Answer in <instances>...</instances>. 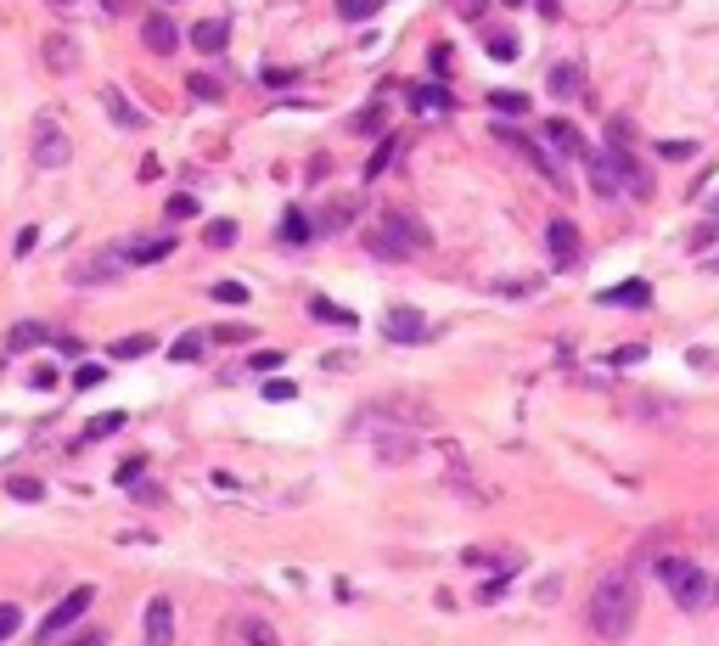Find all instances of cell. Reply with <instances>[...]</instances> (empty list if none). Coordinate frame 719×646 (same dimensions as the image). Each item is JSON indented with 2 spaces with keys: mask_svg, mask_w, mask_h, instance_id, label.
Segmentation results:
<instances>
[{
  "mask_svg": "<svg viewBox=\"0 0 719 646\" xmlns=\"http://www.w3.org/2000/svg\"><path fill=\"white\" fill-rule=\"evenodd\" d=\"M147 349H157V343H152V338H118V343H113V360H141Z\"/></svg>",
  "mask_w": 719,
  "mask_h": 646,
  "instance_id": "4316f807",
  "label": "cell"
},
{
  "mask_svg": "<svg viewBox=\"0 0 719 646\" xmlns=\"http://www.w3.org/2000/svg\"><path fill=\"white\" fill-rule=\"evenodd\" d=\"M28 382H35V388H51V382H56V366H35V371H28Z\"/></svg>",
  "mask_w": 719,
  "mask_h": 646,
  "instance_id": "f6af8a7d",
  "label": "cell"
},
{
  "mask_svg": "<svg viewBox=\"0 0 719 646\" xmlns=\"http://www.w3.org/2000/svg\"><path fill=\"white\" fill-rule=\"evenodd\" d=\"M708 214H714V219H719V198H714V203H708Z\"/></svg>",
  "mask_w": 719,
  "mask_h": 646,
  "instance_id": "f907efd6",
  "label": "cell"
},
{
  "mask_svg": "<svg viewBox=\"0 0 719 646\" xmlns=\"http://www.w3.org/2000/svg\"><path fill=\"white\" fill-rule=\"evenodd\" d=\"M102 7H108V12H124V0H102Z\"/></svg>",
  "mask_w": 719,
  "mask_h": 646,
  "instance_id": "681fc988",
  "label": "cell"
},
{
  "mask_svg": "<svg viewBox=\"0 0 719 646\" xmlns=\"http://www.w3.org/2000/svg\"><path fill=\"white\" fill-rule=\"evenodd\" d=\"M394 152H400V141H394V136H388V141H382V147L371 152V164H366V180H377V175H382L388 164H394Z\"/></svg>",
  "mask_w": 719,
  "mask_h": 646,
  "instance_id": "484cf974",
  "label": "cell"
},
{
  "mask_svg": "<svg viewBox=\"0 0 719 646\" xmlns=\"http://www.w3.org/2000/svg\"><path fill=\"white\" fill-rule=\"evenodd\" d=\"M281 366V349H258L253 354V371H276Z\"/></svg>",
  "mask_w": 719,
  "mask_h": 646,
  "instance_id": "b9f144b4",
  "label": "cell"
},
{
  "mask_svg": "<svg viewBox=\"0 0 719 646\" xmlns=\"http://www.w3.org/2000/svg\"><path fill=\"white\" fill-rule=\"evenodd\" d=\"M90 601H96V591L90 585H79L74 596H62L51 612H46V624H40V641H56V635H68L79 619H85V612H90Z\"/></svg>",
  "mask_w": 719,
  "mask_h": 646,
  "instance_id": "5b68a950",
  "label": "cell"
},
{
  "mask_svg": "<svg viewBox=\"0 0 719 646\" xmlns=\"http://www.w3.org/2000/svg\"><path fill=\"white\" fill-rule=\"evenodd\" d=\"M506 7H522V0H506Z\"/></svg>",
  "mask_w": 719,
  "mask_h": 646,
  "instance_id": "db71d44e",
  "label": "cell"
},
{
  "mask_svg": "<svg viewBox=\"0 0 719 646\" xmlns=\"http://www.w3.org/2000/svg\"><path fill=\"white\" fill-rule=\"evenodd\" d=\"M7 495H12V501H40V495H46V483H40V478H12V483H7Z\"/></svg>",
  "mask_w": 719,
  "mask_h": 646,
  "instance_id": "1f68e13d",
  "label": "cell"
},
{
  "mask_svg": "<svg viewBox=\"0 0 719 646\" xmlns=\"http://www.w3.org/2000/svg\"><path fill=\"white\" fill-rule=\"evenodd\" d=\"M242 641H248V646H281L276 624H270V619H258V612H248V619H242Z\"/></svg>",
  "mask_w": 719,
  "mask_h": 646,
  "instance_id": "2e32d148",
  "label": "cell"
},
{
  "mask_svg": "<svg viewBox=\"0 0 719 646\" xmlns=\"http://www.w3.org/2000/svg\"><path fill=\"white\" fill-rule=\"evenodd\" d=\"M141 46H147L152 56H175V46H180V35H175V23L152 12V17L141 23Z\"/></svg>",
  "mask_w": 719,
  "mask_h": 646,
  "instance_id": "30bf717a",
  "label": "cell"
},
{
  "mask_svg": "<svg viewBox=\"0 0 719 646\" xmlns=\"http://www.w3.org/2000/svg\"><path fill=\"white\" fill-rule=\"evenodd\" d=\"M366 248H371L377 258H388V265H400V258H411V253H405V248H400L394 237H388V231H382V225H377V231L366 237Z\"/></svg>",
  "mask_w": 719,
  "mask_h": 646,
  "instance_id": "44dd1931",
  "label": "cell"
},
{
  "mask_svg": "<svg viewBox=\"0 0 719 646\" xmlns=\"http://www.w3.org/2000/svg\"><path fill=\"white\" fill-rule=\"evenodd\" d=\"M203 242H209V248H231V242H237V225H231V219H214L209 231H203Z\"/></svg>",
  "mask_w": 719,
  "mask_h": 646,
  "instance_id": "d6a6232c",
  "label": "cell"
},
{
  "mask_svg": "<svg viewBox=\"0 0 719 646\" xmlns=\"http://www.w3.org/2000/svg\"><path fill=\"white\" fill-rule=\"evenodd\" d=\"M545 242H551V258H557L563 270H573V265H584V242H579V225L573 219H551L545 225Z\"/></svg>",
  "mask_w": 719,
  "mask_h": 646,
  "instance_id": "8992f818",
  "label": "cell"
},
{
  "mask_svg": "<svg viewBox=\"0 0 719 646\" xmlns=\"http://www.w3.org/2000/svg\"><path fill=\"white\" fill-rule=\"evenodd\" d=\"M292 394H299V388H292V382H281V377H276V382H265V400H270V405H287Z\"/></svg>",
  "mask_w": 719,
  "mask_h": 646,
  "instance_id": "f35d334b",
  "label": "cell"
},
{
  "mask_svg": "<svg viewBox=\"0 0 719 646\" xmlns=\"http://www.w3.org/2000/svg\"><path fill=\"white\" fill-rule=\"evenodd\" d=\"M23 630V607H12V601H0V646H7L12 635Z\"/></svg>",
  "mask_w": 719,
  "mask_h": 646,
  "instance_id": "4dcf8cb0",
  "label": "cell"
},
{
  "mask_svg": "<svg viewBox=\"0 0 719 646\" xmlns=\"http://www.w3.org/2000/svg\"><path fill=\"white\" fill-rule=\"evenodd\" d=\"M51 7H74V0H51Z\"/></svg>",
  "mask_w": 719,
  "mask_h": 646,
  "instance_id": "816d5d0a",
  "label": "cell"
},
{
  "mask_svg": "<svg viewBox=\"0 0 719 646\" xmlns=\"http://www.w3.org/2000/svg\"><path fill=\"white\" fill-rule=\"evenodd\" d=\"M198 214V198H191V191H175L169 198V219H191Z\"/></svg>",
  "mask_w": 719,
  "mask_h": 646,
  "instance_id": "d590c367",
  "label": "cell"
},
{
  "mask_svg": "<svg viewBox=\"0 0 719 646\" xmlns=\"http://www.w3.org/2000/svg\"><path fill=\"white\" fill-rule=\"evenodd\" d=\"M489 107L506 113V118H522V113H529V96H522V90H495V96H489Z\"/></svg>",
  "mask_w": 719,
  "mask_h": 646,
  "instance_id": "7402d4cb",
  "label": "cell"
},
{
  "mask_svg": "<svg viewBox=\"0 0 719 646\" xmlns=\"http://www.w3.org/2000/svg\"><path fill=\"white\" fill-rule=\"evenodd\" d=\"M74 646H108V641H102V635H79Z\"/></svg>",
  "mask_w": 719,
  "mask_h": 646,
  "instance_id": "7dc6e473",
  "label": "cell"
},
{
  "mask_svg": "<svg viewBox=\"0 0 719 646\" xmlns=\"http://www.w3.org/2000/svg\"><path fill=\"white\" fill-rule=\"evenodd\" d=\"M658 579H664V591L674 596V607H685V612H708L719 601V579L708 568H697V562H685V557H664Z\"/></svg>",
  "mask_w": 719,
  "mask_h": 646,
  "instance_id": "7a4b0ae2",
  "label": "cell"
},
{
  "mask_svg": "<svg viewBox=\"0 0 719 646\" xmlns=\"http://www.w3.org/2000/svg\"><path fill=\"white\" fill-rule=\"evenodd\" d=\"M602 169L613 175V186H618V191H630V198H641V203L652 198V175H646V169H641V164H635V157H630L625 147H618V141L602 152Z\"/></svg>",
  "mask_w": 719,
  "mask_h": 646,
  "instance_id": "277c9868",
  "label": "cell"
},
{
  "mask_svg": "<svg viewBox=\"0 0 719 646\" xmlns=\"http://www.w3.org/2000/svg\"><path fill=\"white\" fill-rule=\"evenodd\" d=\"M382 338H388V343H428V315L411 309V304L388 309V315H382Z\"/></svg>",
  "mask_w": 719,
  "mask_h": 646,
  "instance_id": "52a82bcc",
  "label": "cell"
},
{
  "mask_svg": "<svg viewBox=\"0 0 719 646\" xmlns=\"http://www.w3.org/2000/svg\"><path fill=\"white\" fill-rule=\"evenodd\" d=\"M191 96H198V102H219L225 85H219L214 74H191Z\"/></svg>",
  "mask_w": 719,
  "mask_h": 646,
  "instance_id": "f1b7e54d",
  "label": "cell"
},
{
  "mask_svg": "<svg viewBox=\"0 0 719 646\" xmlns=\"http://www.w3.org/2000/svg\"><path fill=\"white\" fill-rule=\"evenodd\" d=\"M118 428H124V410H102V416H90V422H85V444L108 439V433H118Z\"/></svg>",
  "mask_w": 719,
  "mask_h": 646,
  "instance_id": "d6986e66",
  "label": "cell"
},
{
  "mask_svg": "<svg viewBox=\"0 0 719 646\" xmlns=\"http://www.w3.org/2000/svg\"><path fill=\"white\" fill-rule=\"evenodd\" d=\"M310 315H315V320H338V327H354V315L338 309L332 299H310Z\"/></svg>",
  "mask_w": 719,
  "mask_h": 646,
  "instance_id": "d4e9b609",
  "label": "cell"
},
{
  "mask_svg": "<svg viewBox=\"0 0 719 646\" xmlns=\"http://www.w3.org/2000/svg\"><path fill=\"white\" fill-rule=\"evenodd\" d=\"M46 62H51V74H68L79 68V46L68 35H46Z\"/></svg>",
  "mask_w": 719,
  "mask_h": 646,
  "instance_id": "4fadbf2b",
  "label": "cell"
},
{
  "mask_svg": "<svg viewBox=\"0 0 719 646\" xmlns=\"http://www.w3.org/2000/svg\"><path fill=\"white\" fill-rule=\"evenodd\" d=\"M540 12H545V17H557V0H540Z\"/></svg>",
  "mask_w": 719,
  "mask_h": 646,
  "instance_id": "c3c4849f",
  "label": "cell"
},
{
  "mask_svg": "<svg viewBox=\"0 0 719 646\" xmlns=\"http://www.w3.org/2000/svg\"><path fill=\"white\" fill-rule=\"evenodd\" d=\"M545 141L557 147V152H568V157H591V152H584V141H579V129L563 124V118H551V124H545Z\"/></svg>",
  "mask_w": 719,
  "mask_h": 646,
  "instance_id": "5bb4252c",
  "label": "cell"
},
{
  "mask_svg": "<svg viewBox=\"0 0 719 646\" xmlns=\"http://www.w3.org/2000/svg\"><path fill=\"white\" fill-rule=\"evenodd\" d=\"M489 12V0H462V17H483Z\"/></svg>",
  "mask_w": 719,
  "mask_h": 646,
  "instance_id": "bcb514c9",
  "label": "cell"
},
{
  "mask_svg": "<svg viewBox=\"0 0 719 646\" xmlns=\"http://www.w3.org/2000/svg\"><path fill=\"white\" fill-rule=\"evenodd\" d=\"M28 152H35V169H68L74 141H68V129H62L51 113H40V118H35V141H28Z\"/></svg>",
  "mask_w": 719,
  "mask_h": 646,
  "instance_id": "3957f363",
  "label": "cell"
},
{
  "mask_svg": "<svg viewBox=\"0 0 719 646\" xmlns=\"http://www.w3.org/2000/svg\"><path fill=\"white\" fill-rule=\"evenodd\" d=\"M489 56H495V62H517V40L512 35H495V40H489Z\"/></svg>",
  "mask_w": 719,
  "mask_h": 646,
  "instance_id": "8d00e7d4",
  "label": "cell"
},
{
  "mask_svg": "<svg viewBox=\"0 0 719 646\" xmlns=\"http://www.w3.org/2000/svg\"><path fill=\"white\" fill-rule=\"evenodd\" d=\"M147 641L152 646H169L175 641V607H169V596H152L147 601Z\"/></svg>",
  "mask_w": 719,
  "mask_h": 646,
  "instance_id": "9c48e42d",
  "label": "cell"
},
{
  "mask_svg": "<svg viewBox=\"0 0 719 646\" xmlns=\"http://www.w3.org/2000/svg\"><path fill=\"white\" fill-rule=\"evenodd\" d=\"M377 7H382V0H338V17H349V23H366Z\"/></svg>",
  "mask_w": 719,
  "mask_h": 646,
  "instance_id": "f546056e",
  "label": "cell"
},
{
  "mask_svg": "<svg viewBox=\"0 0 719 646\" xmlns=\"http://www.w3.org/2000/svg\"><path fill=\"white\" fill-rule=\"evenodd\" d=\"M641 619V591L630 573H602L596 591H591V630L602 641H625Z\"/></svg>",
  "mask_w": 719,
  "mask_h": 646,
  "instance_id": "6da1fadb",
  "label": "cell"
},
{
  "mask_svg": "<svg viewBox=\"0 0 719 646\" xmlns=\"http://www.w3.org/2000/svg\"><path fill=\"white\" fill-rule=\"evenodd\" d=\"M209 343H214V338H209V332H186V338H180V343H175V360H198V354H203V349H209Z\"/></svg>",
  "mask_w": 719,
  "mask_h": 646,
  "instance_id": "83f0119b",
  "label": "cell"
},
{
  "mask_svg": "<svg viewBox=\"0 0 719 646\" xmlns=\"http://www.w3.org/2000/svg\"><path fill=\"white\" fill-rule=\"evenodd\" d=\"M141 472H147V456H129V461L118 467V483H136Z\"/></svg>",
  "mask_w": 719,
  "mask_h": 646,
  "instance_id": "60d3db41",
  "label": "cell"
},
{
  "mask_svg": "<svg viewBox=\"0 0 719 646\" xmlns=\"http://www.w3.org/2000/svg\"><path fill=\"white\" fill-rule=\"evenodd\" d=\"M382 124H388V113H382V102H377V107H366V113H360V118H354V129H360V136H377V129H382Z\"/></svg>",
  "mask_w": 719,
  "mask_h": 646,
  "instance_id": "e575fe53",
  "label": "cell"
},
{
  "mask_svg": "<svg viewBox=\"0 0 719 646\" xmlns=\"http://www.w3.org/2000/svg\"><path fill=\"white\" fill-rule=\"evenodd\" d=\"M310 231H315V225L304 219V208H287V219H281V242H310Z\"/></svg>",
  "mask_w": 719,
  "mask_h": 646,
  "instance_id": "603a6c76",
  "label": "cell"
},
{
  "mask_svg": "<svg viewBox=\"0 0 719 646\" xmlns=\"http://www.w3.org/2000/svg\"><path fill=\"white\" fill-rule=\"evenodd\" d=\"M96 382H102V366H79L74 371V388H96Z\"/></svg>",
  "mask_w": 719,
  "mask_h": 646,
  "instance_id": "ee69618b",
  "label": "cell"
},
{
  "mask_svg": "<svg viewBox=\"0 0 719 646\" xmlns=\"http://www.w3.org/2000/svg\"><path fill=\"white\" fill-rule=\"evenodd\" d=\"M7 343H12V349H35V343H46V327H35V320H17Z\"/></svg>",
  "mask_w": 719,
  "mask_h": 646,
  "instance_id": "cb8c5ba5",
  "label": "cell"
},
{
  "mask_svg": "<svg viewBox=\"0 0 719 646\" xmlns=\"http://www.w3.org/2000/svg\"><path fill=\"white\" fill-rule=\"evenodd\" d=\"M209 338H214V343H248V327H214Z\"/></svg>",
  "mask_w": 719,
  "mask_h": 646,
  "instance_id": "7bdbcfd3",
  "label": "cell"
},
{
  "mask_svg": "<svg viewBox=\"0 0 719 646\" xmlns=\"http://www.w3.org/2000/svg\"><path fill=\"white\" fill-rule=\"evenodd\" d=\"M545 90L557 96V102H573V96H579V68H573V62H557V68L545 74Z\"/></svg>",
  "mask_w": 719,
  "mask_h": 646,
  "instance_id": "9a60e30c",
  "label": "cell"
},
{
  "mask_svg": "<svg viewBox=\"0 0 719 646\" xmlns=\"http://www.w3.org/2000/svg\"><path fill=\"white\" fill-rule=\"evenodd\" d=\"M377 225H382V231L394 237V242H400L405 253H421V248L433 242V237H428V225H416V219H411V214H400V208H388V214H382Z\"/></svg>",
  "mask_w": 719,
  "mask_h": 646,
  "instance_id": "ba28073f",
  "label": "cell"
},
{
  "mask_svg": "<svg viewBox=\"0 0 719 646\" xmlns=\"http://www.w3.org/2000/svg\"><path fill=\"white\" fill-rule=\"evenodd\" d=\"M708 270H719V258H708Z\"/></svg>",
  "mask_w": 719,
  "mask_h": 646,
  "instance_id": "f5cc1de1",
  "label": "cell"
},
{
  "mask_svg": "<svg viewBox=\"0 0 719 646\" xmlns=\"http://www.w3.org/2000/svg\"><path fill=\"white\" fill-rule=\"evenodd\" d=\"M658 152L669 157V164H685V157H697V147H692V141H664Z\"/></svg>",
  "mask_w": 719,
  "mask_h": 646,
  "instance_id": "74e56055",
  "label": "cell"
},
{
  "mask_svg": "<svg viewBox=\"0 0 719 646\" xmlns=\"http://www.w3.org/2000/svg\"><path fill=\"white\" fill-rule=\"evenodd\" d=\"M102 102H108V113H113V124H118V129H141V113L124 102V90H108Z\"/></svg>",
  "mask_w": 719,
  "mask_h": 646,
  "instance_id": "e0dca14e",
  "label": "cell"
},
{
  "mask_svg": "<svg viewBox=\"0 0 719 646\" xmlns=\"http://www.w3.org/2000/svg\"><path fill=\"white\" fill-rule=\"evenodd\" d=\"M169 253H175V237H157V242H136L129 258H136V265H163Z\"/></svg>",
  "mask_w": 719,
  "mask_h": 646,
  "instance_id": "ffe728a7",
  "label": "cell"
},
{
  "mask_svg": "<svg viewBox=\"0 0 719 646\" xmlns=\"http://www.w3.org/2000/svg\"><path fill=\"white\" fill-rule=\"evenodd\" d=\"M635 360H646V343H625L613 354V366H635Z\"/></svg>",
  "mask_w": 719,
  "mask_h": 646,
  "instance_id": "ab89813d",
  "label": "cell"
},
{
  "mask_svg": "<svg viewBox=\"0 0 719 646\" xmlns=\"http://www.w3.org/2000/svg\"><path fill=\"white\" fill-rule=\"evenodd\" d=\"M209 293H214L219 304H248V287H242V281H214Z\"/></svg>",
  "mask_w": 719,
  "mask_h": 646,
  "instance_id": "836d02e7",
  "label": "cell"
},
{
  "mask_svg": "<svg viewBox=\"0 0 719 646\" xmlns=\"http://www.w3.org/2000/svg\"><path fill=\"white\" fill-rule=\"evenodd\" d=\"M411 107H416V113H433V118H439V113H450V96H444L439 85H421V90L411 96Z\"/></svg>",
  "mask_w": 719,
  "mask_h": 646,
  "instance_id": "ac0fdd59",
  "label": "cell"
},
{
  "mask_svg": "<svg viewBox=\"0 0 719 646\" xmlns=\"http://www.w3.org/2000/svg\"><path fill=\"white\" fill-rule=\"evenodd\" d=\"M225 40H231V28H225V17H209V23H198V28H191V46H198L203 56L225 51Z\"/></svg>",
  "mask_w": 719,
  "mask_h": 646,
  "instance_id": "7c38bea8",
  "label": "cell"
},
{
  "mask_svg": "<svg viewBox=\"0 0 719 646\" xmlns=\"http://www.w3.org/2000/svg\"><path fill=\"white\" fill-rule=\"evenodd\" d=\"M596 304H613V309H646L652 304V287L646 281H618V287H602Z\"/></svg>",
  "mask_w": 719,
  "mask_h": 646,
  "instance_id": "8fae6325",
  "label": "cell"
}]
</instances>
